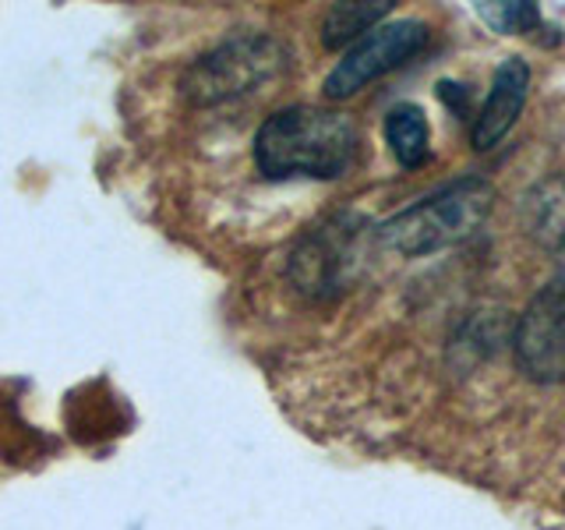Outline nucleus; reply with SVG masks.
Returning a JSON list of instances; mask_svg holds the SVG:
<instances>
[{
  "mask_svg": "<svg viewBox=\"0 0 565 530\" xmlns=\"http://www.w3.org/2000/svg\"><path fill=\"white\" fill-rule=\"evenodd\" d=\"M481 14L488 22L499 29V32H509V29H530L537 25V8L534 4H499V8H481Z\"/></svg>",
  "mask_w": 565,
  "mask_h": 530,
  "instance_id": "nucleus-10",
  "label": "nucleus"
},
{
  "mask_svg": "<svg viewBox=\"0 0 565 530\" xmlns=\"http://www.w3.org/2000/svg\"><path fill=\"white\" fill-rule=\"evenodd\" d=\"M431 32L417 18H399V22H382L379 29H371L364 40L353 43L343 61L329 71L326 78V96L329 99H347L353 93H361L364 85L382 78L385 71L399 67L403 61L417 57L428 46Z\"/></svg>",
  "mask_w": 565,
  "mask_h": 530,
  "instance_id": "nucleus-4",
  "label": "nucleus"
},
{
  "mask_svg": "<svg viewBox=\"0 0 565 530\" xmlns=\"http://www.w3.org/2000/svg\"><path fill=\"white\" fill-rule=\"evenodd\" d=\"M388 11H393V4H382V0H371V4H335L322 22V43L329 50H340L347 43L353 46L371 29H379Z\"/></svg>",
  "mask_w": 565,
  "mask_h": 530,
  "instance_id": "nucleus-9",
  "label": "nucleus"
},
{
  "mask_svg": "<svg viewBox=\"0 0 565 530\" xmlns=\"http://www.w3.org/2000/svg\"><path fill=\"white\" fill-rule=\"evenodd\" d=\"M526 93H530V67L520 57H509L499 71H494V82L488 88L481 110L473 117L470 141L477 152L494 149L512 131V124H516L523 114Z\"/></svg>",
  "mask_w": 565,
  "mask_h": 530,
  "instance_id": "nucleus-6",
  "label": "nucleus"
},
{
  "mask_svg": "<svg viewBox=\"0 0 565 530\" xmlns=\"http://www.w3.org/2000/svg\"><path fill=\"white\" fill-rule=\"evenodd\" d=\"M512 350L526 379L565 382V265L526 305Z\"/></svg>",
  "mask_w": 565,
  "mask_h": 530,
  "instance_id": "nucleus-5",
  "label": "nucleus"
},
{
  "mask_svg": "<svg viewBox=\"0 0 565 530\" xmlns=\"http://www.w3.org/2000/svg\"><path fill=\"white\" fill-rule=\"evenodd\" d=\"M494 202V188L481 177H459L411 209L396 212L382 223L379 237L399 255H431L438 247L459 244L488 220Z\"/></svg>",
  "mask_w": 565,
  "mask_h": 530,
  "instance_id": "nucleus-2",
  "label": "nucleus"
},
{
  "mask_svg": "<svg viewBox=\"0 0 565 530\" xmlns=\"http://www.w3.org/2000/svg\"><path fill=\"white\" fill-rule=\"evenodd\" d=\"M526 230L544 247H565V173H552L530 191Z\"/></svg>",
  "mask_w": 565,
  "mask_h": 530,
  "instance_id": "nucleus-8",
  "label": "nucleus"
},
{
  "mask_svg": "<svg viewBox=\"0 0 565 530\" xmlns=\"http://www.w3.org/2000/svg\"><path fill=\"white\" fill-rule=\"evenodd\" d=\"M282 64H287V53L276 40H269V35H241V40L216 46L191 71V96L202 103L247 96L258 85L273 82Z\"/></svg>",
  "mask_w": 565,
  "mask_h": 530,
  "instance_id": "nucleus-3",
  "label": "nucleus"
},
{
  "mask_svg": "<svg viewBox=\"0 0 565 530\" xmlns=\"http://www.w3.org/2000/svg\"><path fill=\"white\" fill-rule=\"evenodd\" d=\"M385 141L393 156L399 159V167L414 170L424 167L431 156V128H428V117H424L420 106L414 103H399L388 110L385 117Z\"/></svg>",
  "mask_w": 565,
  "mask_h": 530,
  "instance_id": "nucleus-7",
  "label": "nucleus"
},
{
  "mask_svg": "<svg viewBox=\"0 0 565 530\" xmlns=\"http://www.w3.org/2000/svg\"><path fill=\"white\" fill-rule=\"evenodd\" d=\"M358 159V128L340 110L326 106H282L262 120L255 135V167L269 181L343 177Z\"/></svg>",
  "mask_w": 565,
  "mask_h": 530,
  "instance_id": "nucleus-1",
  "label": "nucleus"
}]
</instances>
